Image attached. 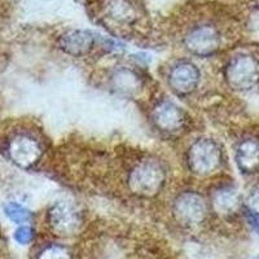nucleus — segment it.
Returning <instances> with one entry per match:
<instances>
[{
    "mask_svg": "<svg viewBox=\"0 0 259 259\" xmlns=\"http://www.w3.org/2000/svg\"><path fill=\"white\" fill-rule=\"evenodd\" d=\"M108 13L118 22H133L135 20V9L127 0H110L108 3Z\"/></svg>",
    "mask_w": 259,
    "mask_h": 259,
    "instance_id": "4468645a",
    "label": "nucleus"
},
{
    "mask_svg": "<svg viewBox=\"0 0 259 259\" xmlns=\"http://www.w3.org/2000/svg\"><path fill=\"white\" fill-rule=\"evenodd\" d=\"M222 150L211 139H200L191 145L188 166L197 175H209L221 166Z\"/></svg>",
    "mask_w": 259,
    "mask_h": 259,
    "instance_id": "7ed1b4c3",
    "label": "nucleus"
},
{
    "mask_svg": "<svg viewBox=\"0 0 259 259\" xmlns=\"http://www.w3.org/2000/svg\"><path fill=\"white\" fill-rule=\"evenodd\" d=\"M112 82L114 89L122 94H133L138 91L140 87V80L134 71L127 69H119L112 77Z\"/></svg>",
    "mask_w": 259,
    "mask_h": 259,
    "instance_id": "ddd939ff",
    "label": "nucleus"
},
{
    "mask_svg": "<svg viewBox=\"0 0 259 259\" xmlns=\"http://www.w3.org/2000/svg\"><path fill=\"white\" fill-rule=\"evenodd\" d=\"M207 206L201 194L196 192H183L174 202V215L180 224L193 227L206 218Z\"/></svg>",
    "mask_w": 259,
    "mask_h": 259,
    "instance_id": "423d86ee",
    "label": "nucleus"
},
{
    "mask_svg": "<svg viewBox=\"0 0 259 259\" xmlns=\"http://www.w3.org/2000/svg\"><path fill=\"white\" fill-rule=\"evenodd\" d=\"M186 46L194 55L209 56L221 47V34L212 25H198L187 34Z\"/></svg>",
    "mask_w": 259,
    "mask_h": 259,
    "instance_id": "0eeeda50",
    "label": "nucleus"
},
{
    "mask_svg": "<svg viewBox=\"0 0 259 259\" xmlns=\"http://www.w3.org/2000/svg\"><path fill=\"white\" fill-rule=\"evenodd\" d=\"M247 210L259 215V187L254 189L253 193L247 198Z\"/></svg>",
    "mask_w": 259,
    "mask_h": 259,
    "instance_id": "a211bd4d",
    "label": "nucleus"
},
{
    "mask_svg": "<svg viewBox=\"0 0 259 259\" xmlns=\"http://www.w3.org/2000/svg\"><path fill=\"white\" fill-rule=\"evenodd\" d=\"M95 36L87 30H70L60 36L59 46L70 56H84L94 48Z\"/></svg>",
    "mask_w": 259,
    "mask_h": 259,
    "instance_id": "9d476101",
    "label": "nucleus"
},
{
    "mask_svg": "<svg viewBox=\"0 0 259 259\" xmlns=\"http://www.w3.org/2000/svg\"><path fill=\"white\" fill-rule=\"evenodd\" d=\"M48 224L57 236L70 237L82 228L83 217L71 202L59 201L48 211Z\"/></svg>",
    "mask_w": 259,
    "mask_h": 259,
    "instance_id": "20e7f679",
    "label": "nucleus"
},
{
    "mask_svg": "<svg viewBox=\"0 0 259 259\" xmlns=\"http://www.w3.org/2000/svg\"><path fill=\"white\" fill-rule=\"evenodd\" d=\"M236 163L244 174H253L259 168V142L246 139L236 150Z\"/></svg>",
    "mask_w": 259,
    "mask_h": 259,
    "instance_id": "9b49d317",
    "label": "nucleus"
},
{
    "mask_svg": "<svg viewBox=\"0 0 259 259\" xmlns=\"http://www.w3.org/2000/svg\"><path fill=\"white\" fill-rule=\"evenodd\" d=\"M4 212L9 219L15 223H27L31 219V212L17 202H9L4 206Z\"/></svg>",
    "mask_w": 259,
    "mask_h": 259,
    "instance_id": "2eb2a0df",
    "label": "nucleus"
},
{
    "mask_svg": "<svg viewBox=\"0 0 259 259\" xmlns=\"http://www.w3.org/2000/svg\"><path fill=\"white\" fill-rule=\"evenodd\" d=\"M36 259H73V255L68 247L59 244H51L38 254Z\"/></svg>",
    "mask_w": 259,
    "mask_h": 259,
    "instance_id": "dca6fc26",
    "label": "nucleus"
},
{
    "mask_svg": "<svg viewBox=\"0 0 259 259\" xmlns=\"http://www.w3.org/2000/svg\"><path fill=\"white\" fill-rule=\"evenodd\" d=\"M239 205V193L236 192V189L230 188V187L221 188L215 192L214 197H212V206H214L215 211L219 214H232L237 210Z\"/></svg>",
    "mask_w": 259,
    "mask_h": 259,
    "instance_id": "f8f14e48",
    "label": "nucleus"
},
{
    "mask_svg": "<svg viewBox=\"0 0 259 259\" xmlns=\"http://www.w3.org/2000/svg\"><path fill=\"white\" fill-rule=\"evenodd\" d=\"M255 259H259V256H258V258H255Z\"/></svg>",
    "mask_w": 259,
    "mask_h": 259,
    "instance_id": "aec40b11",
    "label": "nucleus"
},
{
    "mask_svg": "<svg viewBox=\"0 0 259 259\" xmlns=\"http://www.w3.org/2000/svg\"><path fill=\"white\" fill-rule=\"evenodd\" d=\"M200 82V71L192 62H180L171 69L168 75L172 91L178 95H188L197 89Z\"/></svg>",
    "mask_w": 259,
    "mask_h": 259,
    "instance_id": "1a4fd4ad",
    "label": "nucleus"
},
{
    "mask_svg": "<svg viewBox=\"0 0 259 259\" xmlns=\"http://www.w3.org/2000/svg\"><path fill=\"white\" fill-rule=\"evenodd\" d=\"M165 179V170L158 161L144 159L139 162L130 172L128 186L134 193L143 197H150L161 191Z\"/></svg>",
    "mask_w": 259,
    "mask_h": 259,
    "instance_id": "f257e3e1",
    "label": "nucleus"
},
{
    "mask_svg": "<svg viewBox=\"0 0 259 259\" xmlns=\"http://www.w3.org/2000/svg\"><path fill=\"white\" fill-rule=\"evenodd\" d=\"M9 159L21 168H30L35 165L43 154L40 143L29 134H17L8 143Z\"/></svg>",
    "mask_w": 259,
    "mask_h": 259,
    "instance_id": "39448f33",
    "label": "nucleus"
},
{
    "mask_svg": "<svg viewBox=\"0 0 259 259\" xmlns=\"http://www.w3.org/2000/svg\"><path fill=\"white\" fill-rule=\"evenodd\" d=\"M247 221L250 222V224L253 226V228L256 231V233L259 236V215L254 214V212L247 210Z\"/></svg>",
    "mask_w": 259,
    "mask_h": 259,
    "instance_id": "6ab92c4d",
    "label": "nucleus"
},
{
    "mask_svg": "<svg viewBox=\"0 0 259 259\" xmlns=\"http://www.w3.org/2000/svg\"><path fill=\"white\" fill-rule=\"evenodd\" d=\"M152 118H153L157 128L163 133L179 131L186 122V115H184L182 108L168 100H163L157 104V106L153 109Z\"/></svg>",
    "mask_w": 259,
    "mask_h": 259,
    "instance_id": "6e6552de",
    "label": "nucleus"
},
{
    "mask_svg": "<svg viewBox=\"0 0 259 259\" xmlns=\"http://www.w3.org/2000/svg\"><path fill=\"white\" fill-rule=\"evenodd\" d=\"M35 232L30 226L18 227L15 232V240L21 245H27L34 240Z\"/></svg>",
    "mask_w": 259,
    "mask_h": 259,
    "instance_id": "f3484780",
    "label": "nucleus"
},
{
    "mask_svg": "<svg viewBox=\"0 0 259 259\" xmlns=\"http://www.w3.org/2000/svg\"><path fill=\"white\" fill-rule=\"evenodd\" d=\"M227 83L236 91H249L259 83V61L250 55H240L226 68Z\"/></svg>",
    "mask_w": 259,
    "mask_h": 259,
    "instance_id": "f03ea898",
    "label": "nucleus"
}]
</instances>
